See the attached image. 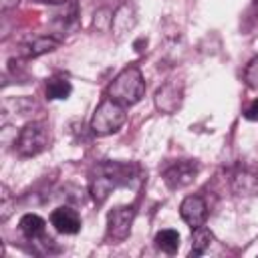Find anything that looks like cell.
Masks as SVG:
<instances>
[{"label": "cell", "mask_w": 258, "mask_h": 258, "mask_svg": "<svg viewBox=\"0 0 258 258\" xmlns=\"http://www.w3.org/2000/svg\"><path fill=\"white\" fill-rule=\"evenodd\" d=\"M8 216H10V194L2 185V220H6Z\"/></svg>", "instance_id": "ac0fdd59"}, {"label": "cell", "mask_w": 258, "mask_h": 258, "mask_svg": "<svg viewBox=\"0 0 258 258\" xmlns=\"http://www.w3.org/2000/svg\"><path fill=\"white\" fill-rule=\"evenodd\" d=\"M44 91H46V99L60 101V99H69V95L73 93V85L64 77H50L46 81Z\"/></svg>", "instance_id": "4fadbf2b"}, {"label": "cell", "mask_w": 258, "mask_h": 258, "mask_svg": "<svg viewBox=\"0 0 258 258\" xmlns=\"http://www.w3.org/2000/svg\"><path fill=\"white\" fill-rule=\"evenodd\" d=\"M127 121V113H125V105L113 101V99H105L93 113L91 119V131L99 137L117 133Z\"/></svg>", "instance_id": "3957f363"}, {"label": "cell", "mask_w": 258, "mask_h": 258, "mask_svg": "<svg viewBox=\"0 0 258 258\" xmlns=\"http://www.w3.org/2000/svg\"><path fill=\"white\" fill-rule=\"evenodd\" d=\"M212 242H214V234L204 224L198 226V228H194V232H191V254L194 256L204 254L210 248Z\"/></svg>", "instance_id": "2e32d148"}, {"label": "cell", "mask_w": 258, "mask_h": 258, "mask_svg": "<svg viewBox=\"0 0 258 258\" xmlns=\"http://www.w3.org/2000/svg\"><path fill=\"white\" fill-rule=\"evenodd\" d=\"M232 191L238 196H254L258 194V165L254 163H238L232 171L230 179Z\"/></svg>", "instance_id": "ba28073f"}, {"label": "cell", "mask_w": 258, "mask_h": 258, "mask_svg": "<svg viewBox=\"0 0 258 258\" xmlns=\"http://www.w3.org/2000/svg\"><path fill=\"white\" fill-rule=\"evenodd\" d=\"M50 143V133H48V127L46 123L42 121H32V123H26L20 131H18V137H16V151L18 155L22 157H32V155H38L42 153Z\"/></svg>", "instance_id": "277c9868"}, {"label": "cell", "mask_w": 258, "mask_h": 258, "mask_svg": "<svg viewBox=\"0 0 258 258\" xmlns=\"http://www.w3.org/2000/svg\"><path fill=\"white\" fill-rule=\"evenodd\" d=\"M18 228L28 240H36L44 234V220L38 214H24L18 222Z\"/></svg>", "instance_id": "5bb4252c"}, {"label": "cell", "mask_w": 258, "mask_h": 258, "mask_svg": "<svg viewBox=\"0 0 258 258\" xmlns=\"http://www.w3.org/2000/svg\"><path fill=\"white\" fill-rule=\"evenodd\" d=\"M155 107L157 111L165 113V115H171L175 113L179 107H181V101H183V85L175 79H169L167 83H163L157 91H155Z\"/></svg>", "instance_id": "52a82bcc"}, {"label": "cell", "mask_w": 258, "mask_h": 258, "mask_svg": "<svg viewBox=\"0 0 258 258\" xmlns=\"http://www.w3.org/2000/svg\"><path fill=\"white\" fill-rule=\"evenodd\" d=\"M36 2H44V4H62L67 0H36Z\"/></svg>", "instance_id": "44dd1931"}, {"label": "cell", "mask_w": 258, "mask_h": 258, "mask_svg": "<svg viewBox=\"0 0 258 258\" xmlns=\"http://www.w3.org/2000/svg\"><path fill=\"white\" fill-rule=\"evenodd\" d=\"M133 26H135V12H133V8L129 4H121L113 12V20H111V28H113L115 36L123 38V34H127Z\"/></svg>", "instance_id": "8fae6325"}, {"label": "cell", "mask_w": 258, "mask_h": 258, "mask_svg": "<svg viewBox=\"0 0 258 258\" xmlns=\"http://www.w3.org/2000/svg\"><path fill=\"white\" fill-rule=\"evenodd\" d=\"M22 48H24V54L28 58H34V56H40V54L56 50L58 48V40L52 38V36H36L30 42H26Z\"/></svg>", "instance_id": "7c38bea8"}, {"label": "cell", "mask_w": 258, "mask_h": 258, "mask_svg": "<svg viewBox=\"0 0 258 258\" xmlns=\"http://www.w3.org/2000/svg\"><path fill=\"white\" fill-rule=\"evenodd\" d=\"M244 117H246L248 121H258V99H254V101H252V103L246 107Z\"/></svg>", "instance_id": "d6986e66"}, {"label": "cell", "mask_w": 258, "mask_h": 258, "mask_svg": "<svg viewBox=\"0 0 258 258\" xmlns=\"http://www.w3.org/2000/svg\"><path fill=\"white\" fill-rule=\"evenodd\" d=\"M179 216L191 230L202 226L208 218V206H206L204 198L202 196H187L179 206Z\"/></svg>", "instance_id": "9c48e42d"}, {"label": "cell", "mask_w": 258, "mask_h": 258, "mask_svg": "<svg viewBox=\"0 0 258 258\" xmlns=\"http://www.w3.org/2000/svg\"><path fill=\"white\" fill-rule=\"evenodd\" d=\"M16 2H18V0H2L0 4H2V10H8V8H10V6H14Z\"/></svg>", "instance_id": "ffe728a7"}, {"label": "cell", "mask_w": 258, "mask_h": 258, "mask_svg": "<svg viewBox=\"0 0 258 258\" xmlns=\"http://www.w3.org/2000/svg\"><path fill=\"white\" fill-rule=\"evenodd\" d=\"M200 171V165L198 161L194 159H179V161H173L171 165H167L163 169V181L169 189H181L185 185H189L196 175Z\"/></svg>", "instance_id": "5b68a950"}, {"label": "cell", "mask_w": 258, "mask_h": 258, "mask_svg": "<svg viewBox=\"0 0 258 258\" xmlns=\"http://www.w3.org/2000/svg\"><path fill=\"white\" fill-rule=\"evenodd\" d=\"M99 169H101V173L95 175L91 181V194L97 204H103L115 187L129 183L131 167L125 163H103Z\"/></svg>", "instance_id": "7a4b0ae2"}, {"label": "cell", "mask_w": 258, "mask_h": 258, "mask_svg": "<svg viewBox=\"0 0 258 258\" xmlns=\"http://www.w3.org/2000/svg\"><path fill=\"white\" fill-rule=\"evenodd\" d=\"M50 224L54 226L56 232L71 236L81 230V216L77 214V210L69 206H60L50 214Z\"/></svg>", "instance_id": "30bf717a"}, {"label": "cell", "mask_w": 258, "mask_h": 258, "mask_svg": "<svg viewBox=\"0 0 258 258\" xmlns=\"http://www.w3.org/2000/svg\"><path fill=\"white\" fill-rule=\"evenodd\" d=\"M179 242H181V238H179L177 230L165 228L155 234V246L165 254H175L179 250Z\"/></svg>", "instance_id": "9a60e30c"}, {"label": "cell", "mask_w": 258, "mask_h": 258, "mask_svg": "<svg viewBox=\"0 0 258 258\" xmlns=\"http://www.w3.org/2000/svg\"><path fill=\"white\" fill-rule=\"evenodd\" d=\"M133 218H135V208L133 206L113 208L107 216V236H109V240L123 242L131 232Z\"/></svg>", "instance_id": "8992f818"}, {"label": "cell", "mask_w": 258, "mask_h": 258, "mask_svg": "<svg viewBox=\"0 0 258 258\" xmlns=\"http://www.w3.org/2000/svg\"><path fill=\"white\" fill-rule=\"evenodd\" d=\"M244 81L250 89H256L258 91V56H254L248 67L244 69Z\"/></svg>", "instance_id": "e0dca14e"}, {"label": "cell", "mask_w": 258, "mask_h": 258, "mask_svg": "<svg viewBox=\"0 0 258 258\" xmlns=\"http://www.w3.org/2000/svg\"><path fill=\"white\" fill-rule=\"evenodd\" d=\"M143 93H145V81H143V75L137 67L123 69L107 89L109 99H113L125 107L139 103Z\"/></svg>", "instance_id": "6da1fadb"}]
</instances>
